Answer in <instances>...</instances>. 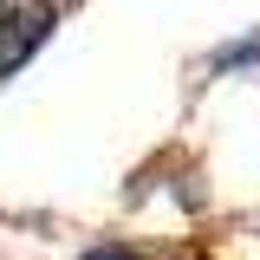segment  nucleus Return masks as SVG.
<instances>
[{"instance_id": "obj_1", "label": "nucleus", "mask_w": 260, "mask_h": 260, "mask_svg": "<svg viewBox=\"0 0 260 260\" xmlns=\"http://www.w3.org/2000/svg\"><path fill=\"white\" fill-rule=\"evenodd\" d=\"M52 0H0V78L7 72H20V65L46 46V32H52Z\"/></svg>"}, {"instance_id": "obj_2", "label": "nucleus", "mask_w": 260, "mask_h": 260, "mask_svg": "<svg viewBox=\"0 0 260 260\" xmlns=\"http://www.w3.org/2000/svg\"><path fill=\"white\" fill-rule=\"evenodd\" d=\"M85 260H130V254H117V247H98V254H85Z\"/></svg>"}]
</instances>
